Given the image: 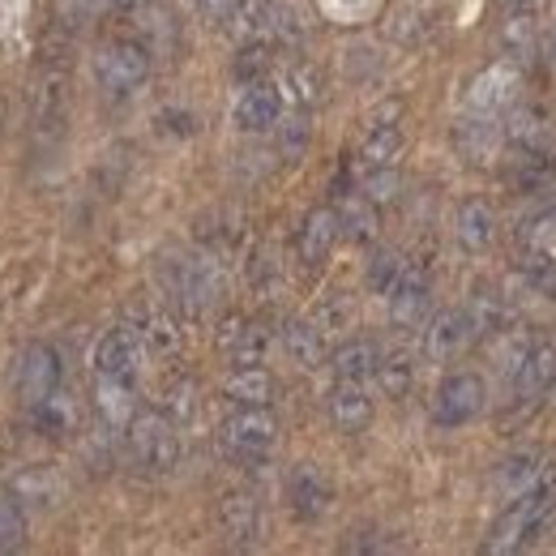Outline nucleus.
Listing matches in <instances>:
<instances>
[{
    "label": "nucleus",
    "instance_id": "nucleus-1",
    "mask_svg": "<svg viewBox=\"0 0 556 556\" xmlns=\"http://www.w3.org/2000/svg\"><path fill=\"white\" fill-rule=\"evenodd\" d=\"M553 518H556V467H544L535 484L514 492L509 505L496 514V522H492V531H488L484 540V553L509 556L531 548L548 531Z\"/></svg>",
    "mask_w": 556,
    "mask_h": 556
},
{
    "label": "nucleus",
    "instance_id": "nucleus-2",
    "mask_svg": "<svg viewBox=\"0 0 556 556\" xmlns=\"http://www.w3.org/2000/svg\"><path fill=\"white\" fill-rule=\"evenodd\" d=\"M278 445V419L270 407H236L218 424V450L227 463L257 467L275 454Z\"/></svg>",
    "mask_w": 556,
    "mask_h": 556
},
{
    "label": "nucleus",
    "instance_id": "nucleus-3",
    "mask_svg": "<svg viewBox=\"0 0 556 556\" xmlns=\"http://www.w3.org/2000/svg\"><path fill=\"white\" fill-rule=\"evenodd\" d=\"M125 445L129 458L150 476H167L180 463V432L176 419H167L163 412H138L125 424Z\"/></svg>",
    "mask_w": 556,
    "mask_h": 556
},
{
    "label": "nucleus",
    "instance_id": "nucleus-4",
    "mask_svg": "<svg viewBox=\"0 0 556 556\" xmlns=\"http://www.w3.org/2000/svg\"><path fill=\"white\" fill-rule=\"evenodd\" d=\"M150 70H154V56L146 52L141 39H112L99 48L94 56V81L108 99H129L138 94L141 86L150 81Z\"/></svg>",
    "mask_w": 556,
    "mask_h": 556
},
{
    "label": "nucleus",
    "instance_id": "nucleus-5",
    "mask_svg": "<svg viewBox=\"0 0 556 556\" xmlns=\"http://www.w3.org/2000/svg\"><path fill=\"white\" fill-rule=\"evenodd\" d=\"M61 381H65V364H61V351L52 343H30L13 359V390L26 407L61 394Z\"/></svg>",
    "mask_w": 556,
    "mask_h": 556
},
{
    "label": "nucleus",
    "instance_id": "nucleus-6",
    "mask_svg": "<svg viewBox=\"0 0 556 556\" xmlns=\"http://www.w3.org/2000/svg\"><path fill=\"white\" fill-rule=\"evenodd\" d=\"M488 407V386L480 372H450L432 394V424L437 428H463L476 424Z\"/></svg>",
    "mask_w": 556,
    "mask_h": 556
},
{
    "label": "nucleus",
    "instance_id": "nucleus-7",
    "mask_svg": "<svg viewBox=\"0 0 556 556\" xmlns=\"http://www.w3.org/2000/svg\"><path fill=\"white\" fill-rule=\"evenodd\" d=\"M163 282H167V295L189 313H206L223 291V275L210 257H172L163 270Z\"/></svg>",
    "mask_w": 556,
    "mask_h": 556
},
{
    "label": "nucleus",
    "instance_id": "nucleus-8",
    "mask_svg": "<svg viewBox=\"0 0 556 556\" xmlns=\"http://www.w3.org/2000/svg\"><path fill=\"white\" fill-rule=\"evenodd\" d=\"M287 103H282V90H278L275 77H257V81H244L236 103H231V125L240 134H270L278 121H282Z\"/></svg>",
    "mask_w": 556,
    "mask_h": 556
},
{
    "label": "nucleus",
    "instance_id": "nucleus-9",
    "mask_svg": "<svg viewBox=\"0 0 556 556\" xmlns=\"http://www.w3.org/2000/svg\"><path fill=\"white\" fill-rule=\"evenodd\" d=\"M476 339H480V334H476L467 308H441V313L424 317V339H419V348H424V355H428L432 364H450V359H458L463 351L471 348Z\"/></svg>",
    "mask_w": 556,
    "mask_h": 556
},
{
    "label": "nucleus",
    "instance_id": "nucleus-10",
    "mask_svg": "<svg viewBox=\"0 0 556 556\" xmlns=\"http://www.w3.org/2000/svg\"><path fill=\"white\" fill-rule=\"evenodd\" d=\"M403 146H407V134L399 121V103H386L359 138V163L364 167H394L403 159Z\"/></svg>",
    "mask_w": 556,
    "mask_h": 556
},
{
    "label": "nucleus",
    "instance_id": "nucleus-11",
    "mask_svg": "<svg viewBox=\"0 0 556 556\" xmlns=\"http://www.w3.org/2000/svg\"><path fill=\"white\" fill-rule=\"evenodd\" d=\"M330 501H334V488H330V480L313 463L291 467V476H287V509L300 522H317L330 509Z\"/></svg>",
    "mask_w": 556,
    "mask_h": 556
},
{
    "label": "nucleus",
    "instance_id": "nucleus-12",
    "mask_svg": "<svg viewBox=\"0 0 556 556\" xmlns=\"http://www.w3.org/2000/svg\"><path fill=\"white\" fill-rule=\"evenodd\" d=\"M339 214L334 206H317L304 214V223H300V231H295V257H300V266H308V270H317L330 253H334V244H339Z\"/></svg>",
    "mask_w": 556,
    "mask_h": 556
},
{
    "label": "nucleus",
    "instance_id": "nucleus-13",
    "mask_svg": "<svg viewBox=\"0 0 556 556\" xmlns=\"http://www.w3.org/2000/svg\"><path fill=\"white\" fill-rule=\"evenodd\" d=\"M509 381H514V390L522 394V399H531V394H548L556 386V339H540V334H531V343L522 351V359H518V368L509 372Z\"/></svg>",
    "mask_w": 556,
    "mask_h": 556
},
{
    "label": "nucleus",
    "instance_id": "nucleus-14",
    "mask_svg": "<svg viewBox=\"0 0 556 556\" xmlns=\"http://www.w3.org/2000/svg\"><path fill=\"white\" fill-rule=\"evenodd\" d=\"M218 531L231 548H253L262 540V505L249 492H231L218 505Z\"/></svg>",
    "mask_w": 556,
    "mask_h": 556
},
{
    "label": "nucleus",
    "instance_id": "nucleus-15",
    "mask_svg": "<svg viewBox=\"0 0 556 556\" xmlns=\"http://www.w3.org/2000/svg\"><path fill=\"white\" fill-rule=\"evenodd\" d=\"M65 108H70L65 70H43L35 77V86H30V121H35V134L61 129L65 125Z\"/></svg>",
    "mask_w": 556,
    "mask_h": 556
},
{
    "label": "nucleus",
    "instance_id": "nucleus-16",
    "mask_svg": "<svg viewBox=\"0 0 556 556\" xmlns=\"http://www.w3.org/2000/svg\"><path fill=\"white\" fill-rule=\"evenodd\" d=\"M141 339L138 330L125 321V326H116V330H108L103 339H99V348H94V372L99 377H134L141 364Z\"/></svg>",
    "mask_w": 556,
    "mask_h": 556
},
{
    "label": "nucleus",
    "instance_id": "nucleus-17",
    "mask_svg": "<svg viewBox=\"0 0 556 556\" xmlns=\"http://www.w3.org/2000/svg\"><path fill=\"white\" fill-rule=\"evenodd\" d=\"M326 416L339 432H364L377 416V407L364 381H334V390L326 394Z\"/></svg>",
    "mask_w": 556,
    "mask_h": 556
},
{
    "label": "nucleus",
    "instance_id": "nucleus-18",
    "mask_svg": "<svg viewBox=\"0 0 556 556\" xmlns=\"http://www.w3.org/2000/svg\"><path fill=\"white\" fill-rule=\"evenodd\" d=\"M454 146H458V154L467 159V163H480L488 167L496 154H501V121H492V112H476V116H463L458 125H454Z\"/></svg>",
    "mask_w": 556,
    "mask_h": 556
},
{
    "label": "nucleus",
    "instance_id": "nucleus-19",
    "mask_svg": "<svg viewBox=\"0 0 556 556\" xmlns=\"http://www.w3.org/2000/svg\"><path fill=\"white\" fill-rule=\"evenodd\" d=\"M390 300V321L394 326H424L428 317V304H432V282H428V270L424 266H407L403 282L386 295Z\"/></svg>",
    "mask_w": 556,
    "mask_h": 556
},
{
    "label": "nucleus",
    "instance_id": "nucleus-20",
    "mask_svg": "<svg viewBox=\"0 0 556 556\" xmlns=\"http://www.w3.org/2000/svg\"><path fill=\"white\" fill-rule=\"evenodd\" d=\"M218 348L227 355V364H262L266 351H270V330L262 321H249V317H231L223 330H218Z\"/></svg>",
    "mask_w": 556,
    "mask_h": 556
},
{
    "label": "nucleus",
    "instance_id": "nucleus-21",
    "mask_svg": "<svg viewBox=\"0 0 556 556\" xmlns=\"http://www.w3.org/2000/svg\"><path fill=\"white\" fill-rule=\"evenodd\" d=\"M454 240L463 253H488L496 244V210L484 198H467L454 214Z\"/></svg>",
    "mask_w": 556,
    "mask_h": 556
},
{
    "label": "nucleus",
    "instance_id": "nucleus-22",
    "mask_svg": "<svg viewBox=\"0 0 556 556\" xmlns=\"http://www.w3.org/2000/svg\"><path fill=\"white\" fill-rule=\"evenodd\" d=\"M223 399L231 407H270L275 399V377L262 364H236L223 377Z\"/></svg>",
    "mask_w": 556,
    "mask_h": 556
},
{
    "label": "nucleus",
    "instance_id": "nucleus-23",
    "mask_svg": "<svg viewBox=\"0 0 556 556\" xmlns=\"http://www.w3.org/2000/svg\"><path fill=\"white\" fill-rule=\"evenodd\" d=\"M501 138H505L509 150H518V154H548L553 129H548V116H544V112H535V108H514V112L501 121Z\"/></svg>",
    "mask_w": 556,
    "mask_h": 556
},
{
    "label": "nucleus",
    "instance_id": "nucleus-24",
    "mask_svg": "<svg viewBox=\"0 0 556 556\" xmlns=\"http://www.w3.org/2000/svg\"><path fill=\"white\" fill-rule=\"evenodd\" d=\"M94 416L103 419V428H125L138 416V390L134 377H99L94 386Z\"/></svg>",
    "mask_w": 556,
    "mask_h": 556
},
{
    "label": "nucleus",
    "instance_id": "nucleus-25",
    "mask_svg": "<svg viewBox=\"0 0 556 556\" xmlns=\"http://www.w3.org/2000/svg\"><path fill=\"white\" fill-rule=\"evenodd\" d=\"M377 364H381V348L372 339H348V343H339L330 351L334 381H368Z\"/></svg>",
    "mask_w": 556,
    "mask_h": 556
},
{
    "label": "nucleus",
    "instance_id": "nucleus-26",
    "mask_svg": "<svg viewBox=\"0 0 556 556\" xmlns=\"http://www.w3.org/2000/svg\"><path fill=\"white\" fill-rule=\"evenodd\" d=\"M467 317H471L476 334H488V339H496L509 326H518V313H514L509 295H501V291H476L471 304H467Z\"/></svg>",
    "mask_w": 556,
    "mask_h": 556
},
{
    "label": "nucleus",
    "instance_id": "nucleus-27",
    "mask_svg": "<svg viewBox=\"0 0 556 556\" xmlns=\"http://www.w3.org/2000/svg\"><path fill=\"white\" fill-rule=\"evenodd\" d=\"M334 214H339V231H343L348 240H355V244H368V240H377V231H381V206H372L359 189L348 193V198L334 206Z\"/></svg>",
    "mask_w": 556,
    "mask_h": 556
},
{
    "label": "nucleus",
    "instance_id": "nucleus-28",
    "mask_svg": "<svg viewBox=\"0 0 556 556\" xmlns=\"http://www.w3.org/2000/svg\"><path fill=\"white\" fill-rule=\"evenodd\" d=\"M501 48L509 61H531L540 52V26H535V9H509L501 22Z\"/></svg>",
    "mask_w": 556,
    "mask_h": 556
},
{
    "label": "nucleus",
    "instance_id": "nucleus-29",
    "mask_svg": "<svg viewBox=\"0 0 556 556\" xmlns=\"http://www.w3.org/2000/svg\"><path fill=\"white\" fill-rule=\"evenodd\" d=\"M514 86H518L514 65H492V70H484L476 81H471L467 103H471V112H501V108L509 103Z\"/></svg>",
    "mask_w": 556,
    "mask_h": 556
},
{
    "label": "nucleus",
    "instance_id": "nucleus-30",
    "mask_svg": "<svg viewBox=\"0 0 556 556\" xmlns=\"http://www.w3.org/2000/svg\"><path fill=\"white\" fill-rule=\"evenodd\" d=\"M282 348L291 355V364L300 368H317L326 359V334L313 326V317H291L282 326Z\"/></svg>",
    "mask_w": 556,
    "mask_h": 556
},
{
    "label": "nucleus",
    "instance_id": "nucleus-31",
    "mask_svg": "<svg viewBox=\"0 0 556 556\" xmlns=\"http://www.w3.org/2000/svg\"><path fill=\"white\" fill-rule=\"evenodd\" d=\"M278 90H282V103H291L295 112H313L321 99H326V81H321V70L317 65H291L287 77L278 81Z\"/></svg>",
    "mask_w": 556,
    "mask_h": 556
},
{
    "label": "nucleus",
    "instance_id": "nucleus-32",
    "mask_svg": "<svg viewBox=\"0 0 556 556\" xmlns=\"http://www.w3.org/2000/svg\"><path fill=\"white\" fill-rule=\"evenodd\" d=\"M129 326L138 330L141 348H150L154 355H172V351H180V321H176L172 313H163V308L141 313L138 321H129Z\"/></svg>",
    "mask_w": 556,
    "mask_h": 556
},
{
    "label": "nucleus",
    "instance_id": "nucleus-33",
    "mask_svg": "<svg viewBox=\"0 0 556 556\" xmlns=\"http://www.w3.org/2000/svg\"><path fill=\"white\" fill-rule=\"evenodd\" d=\"M372 381L386 399H407L416 390V364L407 355H381V364L372 368Z\"/></svg>",
    "mask_w": 556,
    "mask_h": 556
},
{
    "label": "nucleus",
    "instance_id": "nucleus-34",
    "mask_svg": "<svg viewBox=\"0 0 556 556\" xmlns=\"http://www.w3.org/2000/svg\"><path fill=\"white\" fill-rule=\"evenodd\" d=\"M540 471H544V458H540V454H509V458L496 467L492 484H496V492L514 496V492H522L527 484H535Z\"/></svg>",
    "mask_w": 556,
    "mask_h": 556
},
{
    "label": "nucleus",
    "instance_id": "nucleus-35",
    "mask_svg": "<svg viewBox=\"0 0 556 556\" xmlns=\"http://www.w3.org/2000/svg\"><path fill=\"white\" fill-rule=\"evenodd\" d=\"M518 249H527V253H556V202L522 218Z\"/></svg>",
    "mask_w": 556,
    "mask_h": 556
},
{
    "label": "nucleus",
    "instance_id": "nucleus-36",
    "mask_svg": "<svg viewBox=\"0 0 556 556\" xmlns=\"http://www.w3.org/2000/svg\"><path fill=\"white\" fill-rule=\"evenodd\" d=\"M407 257L403 253H394V249H381V253H372V262H368V291L372 295H390L403 275H407Z\"/></svg>",
    "mask_w": 556,
    "mask_h": 556
},
{
    "label": "nucleus",
    "instance_id": "nucleus-37",
    "mask_svg": "<svg viewBox=\"0 0 556 556\" xmlns=\"http://www.w3.org/2000/svg\"><path fill=\"white\" fill-rule=\"evenodd\" d=\"M522 282L544 295V300H556V253H527L522 249V266H518Z\"/></svg>",
    "mask_w": 556,
    "mask_h": 556
},
{
    "label": "nucleus",
    "instance_id": "nucleus-38",
    "mask_svg": "<svg viewBox=\"0 0 556 556\" xmlns=\"http://www.w3.org/2000/svg\"><path fill=\"white\" fill-rule=\"evenodd\" d=\"M359 193H364L372 206H390V202H399V193H403V176H399V163H394V167H364Z\"/></svg>",
    "mask_w": 556,
    "mask_h": 556
},
{
    "label": "nucleus",
    "instance_id": "nucleus-39",
    "mask_svg": "<svg viewBox=\"0 0 556 556\" xmlns=\"http://www.w3.org/2000/svg\"><path fill=\"white\" fill-rule=\"evenodd\" d=\"M270 65H275V48L270 43H262V39H244V48H240V56H236V81L244 86V81H257V77H270Z\"/></svg>",
    "mask_w": 556,
    "mask_h": 556
},
{
    "label": "nucleus",
    "instance_id": "nucleus-40",
    "mask_svg": "<svg viewBox=\"0 0 556 556\" xmlns=\"http://www.w3.org/2000/svg\"><path fill=\"white\" fill-rule=\"evenodd\" d=\"M26 544V505L17 496H0V553H17Z\"/></svg>",
    "mask_w": 556,
    "mask_h": 556
},
{
    "label": "nucleus",
    "instance_id": "nucleus-41",
    "mask_svg": "<svg viewBox=\"0 0 556 556\" xmlns=\"http://www.w3.org/2000/svg\"><path fill=\"white\" fill-rule=\"evenodd\" d=\"M13 496H17L22 505H56V496H61V484H56L48 471H26V476H17V484H13Z\"/></svg>",
    "mask_w": 556,
    "mask_h": 556
},
{
    "label": "nucleus",
    "instance_id": "nucleus-42",
    "mask_svg": "<svg viewBox=\"0 0 556 556\" xmlns=\"http://www.w3.org/2000/svg\"><path fill=\"white\" fill-rule=\"evenodd\" d=\"M154 125H159L163 138H193V134H198V116H193L189 108H163V112L154 116Z\"/></svg>",
    "mask_w": 556,
    "mask_h": 556
},
{
    "label": "nucleus",
    "instance_id": "nucleus-43",
    "mask_svg": "<svg viewBox=\"0 0 556 556\" xmlns=\"http://www.w3.org/2000/svg\"><path fill=\"white\" fill-rule=\"evenodd\" d=\"M278 141H282V154H300L308 146V112H291L275 125Z\"/></svg>",
    "mask_w": 556,
    "mask_h": 556
},
{
    "label": "nucleus",
    "instance_id": "nucleus-44",
    "mask_svg": "<svg viewBox=\"0 0 556 556\" xmlns=\"http://www.w3.org/2000/svg\"><path fill=\"white\" fill-rule=\"evenodd\" d=\"M240 4H244V0H198L202 17H206L214 30H231L236 17H240Z\"/></svg>",
    "mask_w": 556,
    "mask_h": 556
},
{
    "label": "nucleus",
    "instance_id": "nucleus-45",
    "mask_svg": "<svg viewBox=\"0 0 556 556\" xmlns=\"http://www.w3.org/2000/svg\"><path fill=\"white\" fill-rule=\"evenodd\" d=\"M386 30H390L394 39H403V43H416L419 30H424V13H419V9H394Z\"/></svg>",
    "mask_w": 556,
    "mask_h": 556
},
{
    "label": "nucleus",
    "instance_id": "nucleus-46",
    "mask_svg": "<svg viewBox=\"0 0 556 556\" xmlns=\"http://www.w3.org/2000/svg\"><path fill=\"white\" fill-rule=\"evenodd\" d=\"M351 321V304L348 300H326L321 308H317V317H313V326L326 334V330H343Z\"/></svg>",
    "mask_w": 556,
    "mask_h": 556
},
{
    "label": "nucleus",
    "instance_id": "nucleus-47",
    "mask_svg": "<svg viewBox=\"0 0 556 556\" xmlns=\"http://www.w3.org/2000/svg\"><path fill=\"white\" fill-rule=\"evenodd\" d=\"M193 399H198V394H193V386H189V381L172 386V390H167V412H163V416H167V419H189V416H193V407H198Z\"/></svg>",
    "mask_w": 556,
    "mask_h": 556
},
{
    "label": "nucleus",
    "instance_id": "nucleus-48",
    "mask_svg": "<svg viewBox=\"0 0 556 556\" xmlns=\"http://www.w3.org/2000/svg\"><path fill=\"white\" fill-rule=\"evenodd\" d=\"M501 4H505V9H535L540 0H501Z\"/></svg>",
    "mask_w": 556,
    "mask_h": 556
},
{
    "label": "nucleus",
    "instance_id": "nucleus-49",
    "mask_svg": "<svg viewBox=\"0 0 556 556\" xmlns=\"http://www.w3.org/2000/svg\"><path fill=\"white\" fill-rule=\"evenodd\" d=\"M544 52H548V65L556 70V30L548 35V43H544Z\"/></svg>",
    "mask_w": 556,
    "mask_h": 556
}]
</instances>
